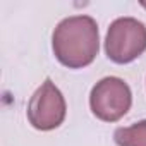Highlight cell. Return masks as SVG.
Returning <instances> with one entry per match:
<instances>
[{
  "mask_svg": "<svg viewBox=\"0 0 146 146\" xmlns=\"http://www.w3.org/2000/svg\"><path fill=\"white\" fill-rule=\"evenodd\" d=\"M57 60L69 69L90 65L100 50L98 24L91 16H70L62 19L52 35Z\"/></svg>",
  "mask_w": 146,
  "mask_h": 146,
  "instance_id": "obj_1",
  "label": "cell"
},
{
  "mask_svg": "<svg viewBox=\"0 0 146 146\" xmlns=\"http://www.w3.org/2000/svg\"><path fill=\"white\" fill-rule=\"evenodd\" d=\"M146 50V26L134 17L115 19L105 38V53L115 64H129Z\"/></svg>",
  "mask_w": 146,
  "mask_h": 146,
  "instance_id": "obj_2",
  "label": "cell"
},
{
  "mask_svg": "<svg viewBox=\"0 0 146 146\" xmlns=\"http://www.w3.org/2000/svg\"><path fill=\"white\" fill-rule=\"evenodd\" d=\"M132 105V93L129 84L115 76L98 81L90 93V107L96 119L103 122H117Z\"/></svg>",
  "mask_w": 146,
  "mask_h": 146,
  "instance_id": "obj_3",
  "label": "cell"
},
{
  "mask_svg": "<svg viewBox=\"0 0 146 146\" xmlns=\"http://www.w3.org/2000/svg\"><path fill=\"white\" fill-rule=\"evenodd\" d=\"M65 100L55 83L46 78L28 103V120L38 131H52L65 119Z\"/></svg>",
  "mask_w": 146,
  "mask_h": 146,
  "instance_id": "obj_4",
  "label": "cell"
},
{
  "mask_svg": "<svg viewBox=\"0 0 146 146\" xmlns=\"http://www.w3.org/2000/svg\"><path fill=\"white\" fill-rule=\"evenodd\" d=\"M119 146H146V120H139L129 127H119L113 132Z\"/></svg>",
  "mask_w": 146,
  "mask_h": 146,
  "instance_id": "obj_5",
  "label": "cell"
}]
</instances>
